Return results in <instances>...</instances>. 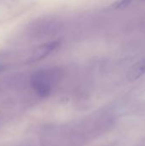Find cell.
I'll return each instance as SVG.
<instances>
[{
  "mask_svg": "<svg viewBox=\"0 0 145 146\" xmlns=\"http://www.w3.org/2000/svg\"><path fill=\"white\" fill-rule=\"evenodd\" d=\"M2 68H2V67H1V66H0V71H1V70H2Z\"/></svg>",
  "mask_w": 145,
  "mask_h": 146,
  "instance_id": "4",
  "label": "cell"
},
{
  "mask_svg": "<svg viewBox=\"0 0 145 146\" xmlns=\"http://www.w3.org/2000/svg\"><path fill=\"white\" fill-rule=\"evenodd\" d=\"M60 46L59 41H52L50 43H45L35 48V50L31 54V56L27 59L28 62H35L43 60L53 51H55Z\"/></svg>",
  "mask_w": 145,
  "mask_h": 146,
  "instance_id": "1",
  "label": "cell"
},
{
  "mask_svg": "<svg viewBox=\"0 0 145 146\" xmlns=\"http://www.w3.org/2000/svg\"><path fill=\"white\" fill-rule=\"evenodd\" d=\"M132 2V0H117L113 4V7L115 9H122V8H125L127 5H129Z\"/></svg>",
  "mask_w": 145,
  "mask_h": 146,
  "instance_id": "3",
  "label": "cell"
},
{
  "mask_svg": "<svg viewBox=\"0 0 145 146\" xmlns=\"http://www.w3.org/2000/svg\"><path fill=\"white\" fill-rule=\"evenodd\" d=\"M145 74V58L138 61L136 64H134L129 74H128V79L131 81L136 80L139 79L141 76H143Z\"/></svg>",
  "mask_w": 145,
  "mask_h": 146,
  "instance_id": "2",
  "label": "cell"
}]
</instances>
